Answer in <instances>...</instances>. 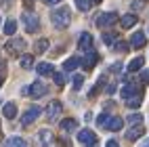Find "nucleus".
Here are the masks:
<instances>
[{
    "mask_svg": "<svg viewBox=\"0 0 149 147\" xmlns=\"http://www.w3.org/2000/svg\"><path fill=\"white\" fill-rule=\"evenodd\" d=\"M51 21H53V25H55L57 29H65L69 23H72V11H69L67 6H59V8H55V11H53Z\"/></svg>",
    "mask_w": 149,
    "mask_h": 147,
    "instance_id": "obj_1",
    "label": "nucleus"
},
{
    "mask_svg": "<svg viewBox=\"0 0 149 147\" xmlns=\"http://www.w3.org/2000/svg\"><path fill=\"white\" fill-rule=\"evenodd\" d=\"M25 46H27V42L23 40V38H11V40L4 44V51L11 57H21L23 51H25Z\"/></svg>",
    "mask_w": 149,
    "mask_h": 147,
    "instance_id": "obj_2",
    "label": "nucleus"
},
{
    "mask_svg": "<svg viewBox=\"0 0 149 147\" xmlns=\"http://www.w3.org/2000/svg\"><path fill=\"white\" fill-rule=\"evenodd\" d=\"M21 23H23L27 34H34V32L40 29V19H38V15H34L32 11H27V13L21 15Z\"/></svg>",
    "mask_w": 149,
    "mask_h": 147,
    "instance_id": "obj_3",
    "label": "nucleus"
},
{
    "mask_svg": "<svg viewBox=\"0 0 149 147\" xmlns=\"http://www.w3.org/2000/svg\"><path fill=\"white\" fill-rule=\"evenodd\" d=\"M118 21H120V15L118 13H113V11H109V13H101L97 17V27H101V29H105V27H111V25H116Z\"/></svg>",
    "mask_w": 149,
    "mask_h": 147,
    "instance_id": "obj_4",
    "label": "nucleus"
},
{
    "mask_svg": "<svg viewBox=\"0 0 149 147\" xmlns=\"http://www.w3.org/2000/svg\"><path fill=\"white\" fill-rule=\"evenodd\" d=\"M38 145L40 147H53L55 145V134L51 128H42L38 132Z\"/></svg>",
    "mask_w": 149,
    "mask_h": 147,
    "instance_id": "obj_5",
    "label": "nucleus"
},
{
    "mask_svg": "<svg viewBox=\"0 0 149 147\" xmlns=\"http://www.w3.org/2000/svg\"><path fill=\"white\" fill-rule=\"evenodd\" d=\"M46 93H48V86L44 82L36 80V82L29 84V97H32V99H40V97H44Z\"/></svg>",
    "mask_w": 149,
    "mask_h": 147,
    "instance_id": "obj_6",
    "label": "nucleus"
},
{
    "mask_svg": "<svg viewBox=\"0 0 149 147\" xmlns=\"http://www.w3.org/2000/svg\"><path fill=\"white\" fill-rule=\"evenodd\" d=\"M40 107H29V109H25L23 111V116H21V126H29L34 120H38L40 118Z\"/></svg>",
    "mask_w": 149,
    "mask_h": 147,
    "instance_id": "obj_7",
    "label": "nucleus"
},
{
    "mask_svg": "<svg viewBox=\"0 0 149 147\" xmlns=\"http://www.w3.org/2000/svg\"><path fill=\"white\" fill-rule=\"evenodd\" d=\"M134 95H141L139 84H134V82H124V86H122V99L126 101V99H130V97H134Z\"/></svg>",
    "mask_w": 149,
    "mask_h": 147,
    "instance_id": "obj_8",
    "label": "nucleus"
},
{
    "mask_svg": "<svg viewBox=\"0 0 149 147\" xmlns=\"http://www.w3.org/2000/svg\"><path fill=\"white\" fill-rule=\"evenodd\" d=\"M61 111H63L61 101H51L48 107H46V118H48V120H55L57 116H61Z\"/></svg>",
    "mask_w": 149,
    "mask_h": 147,
    "instance_id": "obj_9",
    "label": "nucleus"
},
{
    "mask_svg": "<svg viewBox=\"0 0 149 147\" xmlns=\"http://www.w3.org/2000/svg\"><path fill=\"white\" fill-rule=\"evenodd\" d=\"M78 141H80V143H84V145H95L97 143V134L93 132V130H80V132H78Z\"/></svg>",
    "mask_w": 149,
    "mask_h": 147,
    "instance_id": "obj_10",
    "label": "nucleus"
},
{
    "mask_svg": "<svg viewBox=\"0 0 149 147\" xmlns=\"http://www.w3.org/2000/svg\"><path fill=\"white\" fill-rule=\"evenodd\" d=\"M78 46H80V51H84V53L93 51V36L88 34V32L80 34V40H78Z\"/></svg>",
    "mask_w": 149,
    "mask_h": 147,
    "instance_id": "obj_11",
    "label": "nucleus"
},
{
    "mask_svg": "<svg viewBox=\"0 0 149 147\" xmlns=\"http://www.w3.org/2000/svg\"><path fill=\"white\" fill-rule=\"evenodd\" d=\"M97 61H99V55H97L95 51H88V55L82 59V67H84L86 72H91L93 67L97 65Z\"/></svg>",
    "mask_w": 149,
    "mask_h": 147,
    "instance_id": "obj_12",
    "label": "nucleus"
},
{
    "mask_svg": "<svg viewBox=\"0 0 149 147\" xmlns=\"http://www.w3.org/2000/svg\"><path fill=\"white\" fill-rule=\"evenodd\" d=\"M143 134H145L143 124H134L132 128H128V130H126V139H128V141H136L139 137H143Z\"/></svg>",
    "mask_w": 149,
    "mask_h": 147,
    "instance_id": "obj_13",
    "label": "nucleus"
},
{
    "mask_svg": "<svg viewBox=\"0 0 149 147\" xmlns=\"http://www.w3.org/2000/svg\"><path fill=\"white\" fill-rule=\"evenodd\" d=\"M145 44H147V38H145L143 32H134V34L130 36V46H132V48H143Z\"/></svg>",
    "mask_w": 149,
    "mask_h": 147,
    "instance_id": "obj_14",
    "label": "nucleus"
},
{
    "mask_svg": "<svg viewBox=\"0 0 149 147\" xmlns=\"http://www.w3.org/2000/svg\"><path fill=\"white\" fill-rule=\"evenodd\" d=\"M136 15H122L120 17V25H122V29H128V27H134L136 25Z\"/></svg>",
    "mask_w": 149,
    "mask_h": 147,
    "instance_id": "obj_15",
    "label": "nucleus"
},
{
    "mask_svg": "<svg viewBox=\"0 0 149 147\" xmlns=\"http://www.w3.org/2000/svg\"><path fill=\"white\" fill-rule=\"evenodd\" d=\"M2 114H4V118H6V120H13V118L17 116V105H15L13 101L4 103V107H2Z\"/></svg>",
    "mask_w": 149,
    "mask_h": 147,
    "instance_id": "obj_16",
    "label": "nucleus"
},
{
    "mask_svg": "<svg viewBox=\"0 0 149 147\" xmlns=\"http://www.w3.org/2000/svg\"><path fill=\"white\" fill-rule=\"evenodd\" d=\"M143 65H145V59L139 55V57H134L130 63H128V72L130 74H134V72H139V70H143Z\"/></svg>",
    "mask_w": 149,
    "mask_h": 147,
    "instance_id": "obj_17",
    "label": "nucleus"
},
{
    "mask_svg": "<svg viewBox=\"0 0 149 147\" xmlns=\"http://www.w3.org/2000/svg\"><path fill=\"white\" fill-rule=\"evenodd\" d=\"M36 70H38V74H40V76H53V74H55V67H53L51 63H38Z\"/></svg>",
    "mask_w": 149,
    "mask_h": 147,
    "instance_id": "obj_18",
    "label": "nucleus"
},
{
    "mask_svg": "<svg viewBox=\"0 0 149 147\" xmlns=\"http://www.w3.org/2000/svg\"><path fill=\"white\" fill-rule=\"evenodd\" d=\"M122 126H124V120H122V118H111L109 124H107V130L118 132V130H122Z\"/></svg>",
    "mask_w": 149,
    "mask_h": 147,
    "instance_id": "obj_19",
    "label": "nucleus"
},
{
    "mask_svg": "<svg viewBox=\"0 0 149 147\" xmlns=\"http://www.w3.org/2000/svg\"><path fill=\"white\" fill-rule=\"evenodd\" d=\"M78 65H82V61H80V59H78V57H69L67 61L63 63V67H65V72H74V70H76Z\"/></svg>",
    "mask_w": 149,
    "mask_h": 147,
    "instance_id": "obj_20",
    "label": "nucleus"
},
{
    "mask_svg": "<svg viewBox=\"0 0 149 147\" xmlns=\"http://www.w3.org/2000/svg\"><path fill=\"white\" fill-rule=\"evenodd\" d=\"M141 103H143V93L130 97V99H126V105L130 107V109H136V107H141Z\"/></svg>",
    "mask_w": 149,
    "mask_h": 147,
    "instance_id": "obj_21",
    "label": "nucleus"
},
{
    "mask_svg": "<svg viewBox=\"0 0 149 147\" xmlns=\"http://www.w3.org/2000/svg\"><path fill=\"white\" fill-rule=\"evenodd\" d=\"M19 65H21L23 70H32V67H34V55H21Z\"/></svg>",
    "mask_w": 149,
    "mask_h": 147,
    "instance_id": "obj_22",
    "label": "nucleus"
},
{
    "mask_svg": "<svg viewBox=\"0 0 149 147\" xmlns=\"http://www.w3.org/2000/svg\"><path fill=\"white\" fill-rule=\"evenodd\" d=\"M76 126H78V122L74 120V118H65V120H61V128H63L65 132H72Z\"/></svg>",
    "mask_w": 149,
    "mask_h": 147,
    "instance_id": "obj_23",
    "label": "nucleus"
},
{
    "mask_svg": "<svg viewBox=\"0 0 149 147\" xmlns=\"http://www.w3.org/2000/svg\"><path fill=\"white\" fill-rule=\"evenodd\" d=\"M4 147H27V143L21 139V137H11V139L6 141Z\"/></svg>",
    "mask_w": 149,
    "mask_h": 147,
    "instance_id": "obj_24",
    "label": "nucleus"
},
{
    "mask_svg": "<svg viewBox=\"0 0 149 147\" xmlns=\"http://www.w3.org/2000/svg\"><path fill=\"white\" fill-rule=\"evenodd\" d=\"M2 29H4V34H6V36H13V34L17 32V21H15V19H8V21L4 23Z\"/></svg>",
    "mask_w": 149,
    "mask_h": 147,
    "instance_id": "obj_25",
    "label": "nucleus"
},
{
    "mask_svg": "<svg viewBox=\"0 0 149 147\" xmlns=\"http://www.w3.org/2000/svg\"><path fill=\"white\" fill-rule=\"evenodd\" d=\"M48 44H51V42H48L46 38H40V40L36 42V46H34V48H36V53H38V55H42V53H46V51H48Z\"/></svg>",
    "mask_w": 149,
    "mask_h": 147,
    "instance_id": "obj_26",
    "label": "nucleus"
},
{
    "mask_svg": "<svg viewBox=\"0 0 149 147\" xmlns=\"http://www.w3.org/2000/svg\"><path fill=\"white\" fill-rule=\"evenodd\" d=\"M93 4H95L93 0H76V6L80 8V11H84V13H86V11H91Z\"/></svg>",
    "mask_w": 149,
    "mask_h": 147,
    "instance_id": "obj_27",
    "label": "nucleus"
},
{
    "mask_svg": "<svg viewBox=\"0 0 149 147\" xmlns=\"http://www.w3.org/2000/svg\"><path fill=\"white\" fill-rule=\"evenodd\" d=\"M109 120H111V116H109V114H101V116H99L97 118V126H99V128H103V126H105V128H107V124H109Z\"/></svg>",
    "mask_w": 149,
    "mask_h": 147,
    "instance_id": "obj_28",
    "label": "nucleus"
},
{
    "mask_svg": "<svg viewBox=\"0 0 149 147\" xmlns=\"http://www.w3.org/2000/svg\"><path fill=\"white\" fill-rule=\"evenodd\" d=\"M103 42L105 44H116L118 42V36L111 34V32H103Z\"/></svg>",
    "mask_w": 149,
    "mask_h": 147,
    "instance_id": "obj_29",
    "label": "nucleus"
},
{
    "mask_svg": "<svg viewBox=\"0 0 149 147\" xmlns=\"http://www.w3.org/2000/svg\"><path fill=\"white\" fill-rule=\"evenodd\" d=\"M128 122H130L132 126L134 124H143V116L141 114H130V116H128Z\"/></svg>",
    "mask_w": 149,
    "mask_h": 147,
    "instance_id": "obj_30",
    "label": "nucleus"
},
{
    "mask_svg": "<svg viewBox=\"0 0 149 147\" xmlns=\"http://www.w3.org/2000/svg\"><path fill=\"white\" fill-rule=\"evenodd\" d=\"M130 6H132V11H143V8L147 6V0H134Z\"/></svg>",
    "mask_w": 149,
    "mask_h": 147,
    "instance_id": "obj_31",
    "label": "nucleus"
},
{
    "mask_svg": "<svg viewBox=\"0 0 149 147\" xmlns=\"http://www.w3.org/2000/svg\"><path fill=\"white\" fill-rule=\"evenodd\" d=\"M113 48H116L118 53H122V55H124V53L128 51V44H126V42H122V40H118V42L113 44Z\"/></svg>",
    "mask_w": 149,
    "mask_h": 147,
    "instance_id": "obj_32",
    "label": "nucleus"
},
{
    "mask_svg": "<svg viewBox=\"0 0 149 147\" xmlns=\"http://www.w3.org/2000/svg\"><path fill=\"white\" fill-rule=\"evenodd\" d=\"M53 80H55L57 86H63V84H65V76L59 74V72H55V74H53Z\"/></svg>",
    "mask_w": 149,
    "mask_h": 147,
    "instance_id": "obj_33",
    "label": "nucleus"
},
{
    "mask_svg": "<svg viewBox=\"0 0 149 147\" xmlns=\"http://www.w3.org/2000/svg\"><path fill=\"white\" fill-rule=\"evenodd\" d=\"M82 82H84V76H80V74H76V76H74V88H76V91H78V88L82 86Z\"/></svg>",
    "mask_w": 149,
    "mask_h": 147,
    "instance_id": "obj_34",
    "label": "nucleus"
},
{
    "mask_svg": "<svg viewBox=\"0 0 149 147\" xmlns=\"http://www.w3.org/2000/svg\"><path fill=\"white\" fill-rule=\"evenodd\" d=\"M120 70H122V63H113L111 67H109V72H111V74H118Z\"/></svg>",
    "mask_w": 149,
    "mask_h": 147,
    "instance_id": "obj_35",
    "label": "nucleus"
},
{
    "mask_svg": "<svg viewBox=\"0 0 149 147\" xmlns=\"http://www.w3.org/2000/svg\"><path fill=\"white\" fill-rule=\"evenodd\" d=\"M4 74H6V63L0 61V76H4Z\"/></svg>",
    "mask_w": 149,
    "mask_h": 147,
    "instance_id": "obj_36",
    "label": "nucleus"
},
{
    "mask_svg": "<svg viewBox=\"0 0 149 147\" xmlns=\"http://www.w3.org/2000/svg\"><path fill=\"white\" fill-rule=\"evenodd\" d=\"M0 4H2V6H6V8H11V4H13V0H0Z\"/></svg>",
    "mask_w": 149,
    "mask_h": 147,
    "instance_id": "obj_37",
    "label": "nucleus"
},
{
    "mask_svg": "<svg viewBox=\"0 0 149 147\" xmlns=\"http://www.w3.org/2000/svg\"><path fill=\"white\" fill-rule=\"evenodd\" d=\"M44 4H57V2H61V0H42Z\"/></svg>",
    "mask_w": 149,
    "mask_h": 147,
    "instance_id": "obj_38",
    "label": "nucleus"
},
{
    "mask_svg": "<svg viewBox=\"0 0 149 147\" xmlns=\"http://www.w3.org/2000/svg\"><path fill=\"white\" fill-rule=\"evenodd\" d=\"M105 147H118V141H107Z\"/></svg>",
    "mask_w": 149,
    "mask_h": 147,
    "instance_id": "obj_39",
    "label": "nucleus"
},
{
    "mask_svg": "<svg viewBox=\"0 0 149 147\" xmlns=\"http://www.w3.org/2000/svg\"><path fill=\"white\" fill-rule=\"evenodd\" d=\"M84 120H86V122H91V120H93V114H91V111L84 114Z\"/></svg>",
    "mask_w": 149,
    "mask_h": 147,
    "instance_id": "obj_40",
    "label": "nucleus"
},
{
    "mask_svg": "<svg viewBox=\"0 0 149 147\" xmlns=\"http://www.w3.org/2000/svg\"><path fill=\"white\" fill-rule=\"evenodd\" d=\"M143 82H149V72H143Z\"/></svg>",
    "mask_w": 149,
    "mask_h": 147,
    "instance_id": "obj_41",
    "label": "nucleus"
},
{
    "mask_svg": "<svg viewBox=\"0 0 149 147\" xmlns=\"http://www.w3.org/2000/svg\"><path fill=\"white\" fill-rule=\"evenodd\" d=\"M4 84V76H0V86H2Z\"/></svg>",
    "mask_w": 149,
    "mask_h": 147,
    "instance_id": "obj_42",
    "label": "nucleus"
},
{
    "mask_svg": "<svg viewBox=\"0 0 149 147\" xmlns=\"http://www.w3.org/2000/svg\"><path fill=\"white\" fill-rule=\"evenodd\" d=\"M61 143H63V147H69V143H67V141H61Z\"/></svg>",
    "mask_w": 149,
    "mask_h": 147,
    "instance_id": "obj_43",
    "label": "nucleus"
},
{
    "mask_svg": "<svg viewBox=\"0 0 149 147\" xmlns=\"http://www.w3.org/2000/svg\"><path fill=\"white\" fill-rule=\"evenodd\" d=\"M93 2H95V4H99V2H101V0H93Z\"/></svg>",
    "mask_w": 149,
    "mask_h": 147,
    "instance_id": "obj_44",
    "label": "nucleus"
},
{
    "mask_svg": "<svg viewBox=\"0 0 149 147\" xmlns=\"http://www.w3.org/2000/svg\"><path fill=\"white\" fill-rule=\"evenodd\" d=\"M88 147H97V145H88Z\"/></svg>",
    "mask_w": 149,
    "mask_h": 147,
    "instance_id": "obj_45",
    "label": "nucleus"
},
{
    "mask_svg": "<svg viewBox=\"0 0 149 147\" xmlns=\"http://www.w3.org/2000/svg\"><path fill=\"white\" fill-rule=\"evenodd\" d=\"M0 139H2V137H0Z\"/></svg>",
    "mask_w": 149,
    "mask_h": 147,
    "instance_id": "obj_46",
    "label": "nucleus"
}]
</instances>
